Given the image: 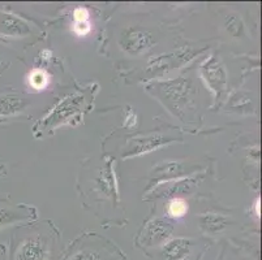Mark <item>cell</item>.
Segmentation results:
<instances>
[{"label":"cell","instance_id":"25","mask_svg":"<svg viewBox=\"0 0 262 260\" xmlns=\"http://www.w3.org/2000/svg\"><path fill=\"white\" fill-rule=\"evenodd\" d=\"M221 260H226V259H225V257H223V256H222V257H221Z\"/></svg>","mask_w":262,"mask_h":260},{"label":"cell","instance_id":"19","mask_svg":"<svg viewBox=\"0 0 262 260\" xmlns=\"http://www.w3.org/2000/svg\"><path fill=\"white\" fill-rule=\"evenodd\" d=\"M226 30L232 35L233 38H242L245 34V26L239 14H230L225 18Z\"/></svg>","mask_w":262,"mask_h":260},{"label":"cell","instance_id":"15","mask_svg":"<svg viewBox=\"0 0 262 260\" xmlns=\"http://www.w3.org/2000/svg\"><path fill=\"white\" fill-rule=\"evenodd\" d=\"M97 186H98V190L102 194L111 198V199H116V197H118V183H116V177L111 161L106 163V166L99 172V176L97 177Z\"/></svg>","mask_w":262,"mask_h":260},{"label":"cell","instance_id":"9","mask_svg":"<svg viewBox=\"0 0 262 260\" xmlns=\"http://www.w3.org/2000/svg\"><path fill=\"white\" fill-rule=\"evenodd\" d=\"M196 54H199V52L192 51L190 49H180L172 54L164 55V56L158 57L157 60L150 61L146 70L151 78L162 77V76H164V73L172 70L176 66H182L189 60H192Z\"/></svg>","mask_w":262,"mask_h":260},{"label":"cell","instance_id":"11","mask_svg":"<svg viewBox=\"0 0 262 260\" xmlns=\"http://www.w3.org/2000/svg\"><path fill=\"white\" fill-rule=\"evenodd\" d=\"M202 181V176H188L180 180L171 181V182L161 183L154 187L153 195L157 198H182L185 194H192L199 183Z\"/></svg>","mask_w":262,"mask_h":260},{"label":"cell","instance_id":"23","mask_svg":"<svg viewBox=\"0 0 262 260\" xmlns=\"http://www.w3.org/2000/svg\"><path fill=\"white\" fill-rule=\"evenodd\" d=\"M136 123H137V116H136L135 112L129 111L127 114V120H125L124 125L127 126V128H132V126L136 125Z\"/></svg>","mask_w":262,"mask_h":260},{"label":"cell","instance_id":"2","mask_svg":"<svg viewBox=\"0 0 262 260\" xmlns=\"http://www.w3.org/2000/svg\"><path fill=\"white\" fill-rule=\"evenodd\" d=\"M88 94H71L61 99L56 106L52 108V111L47 114L46 117L34 126V133H39L38 135H42L43 133H49L54 129L59 128L60 125L66 124H73L75 121H81L84 108H86Z\"/></svg>","mask_w":262,"mask_h":260},{"label":"cell","instance_id":"4","mask_svg":"<svg viewBox=\"0 0 262 260\" xmlns=\"http://www.w3.org/2000/svg\"><path fill=\"white\" fill-rule=\"evenodd\" d=\"M63 260H124V256L113 243L98 238L75 246Z\"/></svg>","mask_w":262,"mask_h":260},{"label":"cell","instance_id":"1","mask_svg":"<svg viewBox=\"0 0 262 260\" xmlns=\"http://www.w3.org/2000/svg\"><path fill=\"white\" fill-rule=\"evenodd\" d=\"M146 91L182 123L190 124L196 120L199 90L190 77L153 81L146 85Z\"/></svg>","mask_w":262,"mask_h":260},{"label":"cell","instance_id":"17","mask_svg":"<svg viewBox=\"0 0 262 260\" xmlns=\"http://www.w3.org/2000/svg\"><path fill=\"white\" fill-rule=\"evenodd\" d=\"M29 103L23 97L16 94H0V116H16L26 109Z\"/></svg>","mask_w":262,"mask_h":260},{"label":"cell","instance_id":"22","mask_svg":"<svg viewBox=\"0 0 262 260\" xmlns=\"http://www.w3.org/2000/svg\"><path fill=\"white\" fill-rule=\"evenodd\" d=\"M73 32L78 35V37H85L92 32V25L89 22H78L73 23Z\"/></svg>","mask_w":262,"mask_h":260},{"label":"cell","instance_id":"3","mask_svg":"<svg viewBox=\"0 0 262 260\" xmlns=\"http://www.w3.org/2000/svg\"><path fill=\"white\" fill-rule=\"evenodd\" d=\"M54 238L51 233H32L24 237L13 251V260H51Z\"/></svg>","mask_w":262,"mask_h":260},{"label":"cell","instance_id":"14","mask_svg":"<svg viewBox=\"0 0 262 260\" xmlns=\"http://www.w3.org/2000/svg\"><path fill=\"white\" fill-rule=\"evenodd\" d=\"M37 218L35 209L29 206L0 207V229L17 223H24Z\"/></svg>","mask_w":262,"mask_h":260},{"label":"cell","instance_id":"26","mask_svg":"<svg viewBox=\"0 0 262 260\" xmlns=\"http://www.w3.org/2000/svg\"><path fill=\"white\" fill-rule=\"evenodd\" d=\"M0 66H2V59H0Z\"/></svg>","mask_w":262,"mask_h":260},{"label":"cell","instance_id":"5","mask_svg":"<svg viewBox=\"0 0 262 260\" xmlns=\"http://www.w3.org/2000/svg\"><path fill=\"white\" fill-rule=\"evenodd\" d=\"M201 77L205 85L214 94L215 100H222L227 92L228 75L218 55H211L201 65Z\"/></svg>","mask_w":262,"mask_h":260},{"label":"cell","instance_id":"13","mask_svg":"<svg viewBox=\"0 0 262 260\" xmlns=\"http://www.w3.org/2000/svg\"><path fill=\"white\" fill-rule=\"evenodd\" d=\"M0 34L13 38L29 37L32 34V28L24 18L0 11Z\"/></svg>","mask_w":262,"mask_h":260},{"label":"cell","instance_id":"18","mask_svg":"<svg viewBox=\"0 0 262 260\" xmlns=\"http://www.w3.org/2000/svg\"><path fill=\"white\" fill-rule=\"evenodd\" d=\"M28 83L35 91H42L50 85V76L43 69H33L28 76Z\"/></svg>","mask_w":262,"mask_h":260},{"label":"cell","instance_id":"21","mask_svg":"<svg viewBox=\"0 0 262 260\" xmlns=\"http://www.w3.org/2000/svg\"><path fill=\"white\" fill-rule=\"evenodd\" d=\"M73 21H75V23L89 22L90 14L89 12H88V9L84 8V7H78V8H76L75 11H73Z\"/></svg>","mask_w":262,"mask_h":260},{"label":"cell","instance_id":"7","mask_svg":"<svg viewBox=\"0 0 262 260\" xmlns=\"http://www.w3.org/2000/svg\"><path fill=\"white\" fill-rule=\"evenodd\" d=\"M197 169H200L199 166H194V164L190 163H183V161L179 160L162 161L151 171L149 189L153 187L154 185L158 186L161 183L171 182V181L188 177L192 173H196Z\"/></svg>","mask_w":262,"mask_h":260},{"label":"cell","instance_id":"20","mask_svg":"<svg viewBox=\"0 0 262 260\" xmlns=\"http://www.w3.org/2000/svg\"><path fill=\"white\" fill-rule=\"evenodd\" d=\"M188 212L187 200L183 198H173L167 206V214L172 219H182Z\"/></svg>","mask_w":262,"mask_h":260},{"label":"cell","instance_id":"16","mask_svg":"<svg viewBox=\"0 0 262 260\" xmlns=\"http://www.w3.org/2000/svg\"><path fill=\"white\" fill-rule=\"evenodd\" d=\"M200 226L208 234H218L223 232L230 224V219L216 212H206L200 215Z\"/></svg>","mask_w":262,"mask_h":260},{"label":"cell","instance_id":"12","mask_svg":"<svg viewBox=\"0 0 262 260\" xmlns=\"http://www.w3.org/2000/svg\"><path fill=\"white\" fill-rule=\"evenodd\" d=\"M197 241L192 238H170L161 247V256L163 260H196L193 257V249Z\"/></svg>","mask_w":262,"mask_h":260},{"label":"cell","instance_id":"24","mask_svg":"<svg viewBox=\"0 0 262 260\" xmlns=\"http://www.w3.org/2000/svg\"><path fill=\"white\" fill-rule=\"evenodd\" d=\"M4 175V166H0V176Z\"/></svg>","mask_w":262,"mask_h":260},{"label":"cell","instance_id":"8","mask_svg":"<svg viewBox=\"0 0 262 260\" xmlns=\"http://www.w3.org/2000/svg\"><path fill=\"white\" fill-rule=\"evenodd\" d=\"M173 225L170 220L156 218L145 224L142 232L139 235V243L145 247L163 246L171 238Z\"/></svg>","mask_w":262,"mask_h":260},{"label":"cell","instance_id":"6","mask_svg":"<svg viewBox=\"0 0 262 260\" xmlns=\"http://www.w3.org/2000/svg\"><path fill=\"white\" fill-rule=\"evenodd\" d=\"M156 44L154 35L141 26H129L124 29L119 38V46L129 56H142Z\"/></svg>","mask_w":262,"mask_h":260},{"label":"cell","instance_id":"10","mask_svg":"<svg viewBox=\"0 0 262 260\" xmlns=\"http://www.w3.org/2000/svg\"><path fill=\"white\" fill-rule=\"evenodd\" d=\"M175 139V137H168V135L161 134V133H157V134L154 133V134L132 138V139L128 140L127 147H125L123 152V157L124 159H128V157L147 154V152L154 151V150L159 149V147L164 146V145L172 143Z\"/></svg>","mask_w":262,"mask_h":260}]
</instances>
